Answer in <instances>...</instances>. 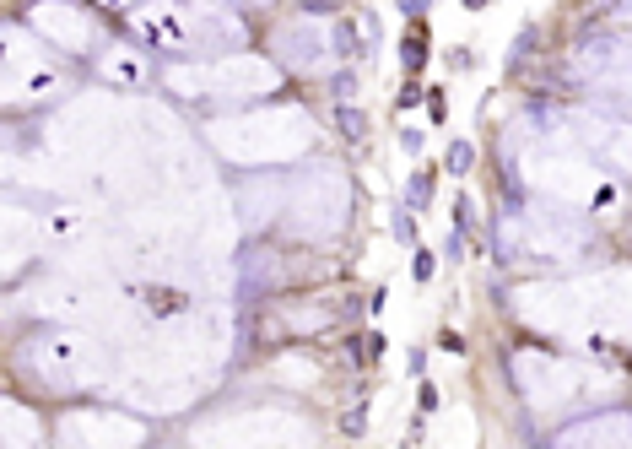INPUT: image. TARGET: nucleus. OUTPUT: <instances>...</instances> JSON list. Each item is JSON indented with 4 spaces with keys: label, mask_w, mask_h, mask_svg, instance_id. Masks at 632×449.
<instances>
[{
    "label": "nucleus",
    "mask_w": 632,
    "mask_h": 449,
    "mask_svg": "<svg viewBox=\"0 0 632 449\" xmlns=\"http://www.w3.org/2000/svg\"><path fill=\"white\" fill-rule=\"evenodd\" d=\"M362 352H368V358H373V363H379V358H384V352H389L384 330H373V336H368V341H362Z\"/></svg>",
    "instance_id": "nucleus-31"
},
{
    "label": "nucleus",
    "mask_w": 632,
    "mask_h": 449,
    "mask_svg": "<svg viewBox=\"0 0 632 449\" xmlns=\"http://www.w3.org/2000/svg\"><path fill=\"white\" fill-rule=\"evenodd\" d=\"M17 374L44 395H76L109 379V352L76 325H44L17 347Z\"/></svg>",
    "instance_id": "nucleus-3"
},
{
    "label": "nucleus",
    "mask_w": 632,
    "mask_h": 449,
    "mask_svg": "<svg viewBox=\"0 0 632 449\" xmlns=\"http://www.w3.org/2000/svg\"><path fill=\"white\" fill-rule=\"evenodd\" d=\"M400 65L416 76L427 65V22H411V33H406V44H400Z\"/></svg>",
    "instance_id": "nucleus-23"
},
{
    "label": "nucleus",
    "mask_w": 632,
    "mask_h": 449,
    "mask_svg": "<svg viewBox=\"0 0 632 449\" xmlns=\"http://www.w3.org/2000/svg\"><path fill=\"white\" fill-rule=\"evenodd\" d=\"M433 184H438V168H416V174L406 179V211L433 206Z\"/></svg>",
    "instance_id": "nucleus-21"
},
{
    "label": "nucleus",
    "mask_w": 632,
    "mask_h": 449,
    "mask_svg": "<svg viewBox=\"0 0 632 449\" xmlns=\"http://www.w3.org/2000/svg\"><path fill=\"white\" fill-rule=\"evenodd\" d=\"M514 385L530 412H568L578 395L600 385V374L589 363L573 358H546V352H519L514 358Z\"/></svg>",
    "instance_id": "nucleus-6"
},
{
    "label": "nucleus",
    "mask_w": 632,
    "mask_h": 449,
    "mask_svg": "<svg viewBox=\"0 0 632 449\" xmlns=\"http://www.w3.org/2000/svg\"><path fill=\"white\" fill-rule=\"evenodd\" d=\"M330 98L335 103H352L357 98V65H341V71L330 76Z\"/></svg>",
    "instance_id": "nucleus-26"
},
{
    "label": "nucleus",
    "mask_w": 632,
    "mask_h": 449,
    "mask_svg": "<svg viewBox=\"0 0 632 449\" xmlns=\"http://www.w3.org/2000/svg\"><path fill=\"white\" fill-rule=\"evenodd\" d=\"M362 422H368V412L357 406V412H346V422H341V428H346V433H362Z\"/></svg>",
    "instance_id": "nucleus-35"
},
{
    "label": "nucleus",
    "mask_w": 632,
    "mask_h": 449,
    "mask_svg": "<svg viewBox=\"0 0 632 449\" xmlns=\"http://www.w3.org/2000/svg\"><path fill=\"white\" fill-rule=\"evenodd\" d=\"M422 147H427V136H422L416 125H406V130H400V152H406V157H422Z\"/></svg>",
    "instance_id": "nucleus-29"
},
{
    "label": "nucleus",
    "mask_w": 632,
    "mask_h": 449,
    "mask_svg": "<svg viewBox=\"0 0 632 449\" xmlns=\"http://www.w3.org/2000/svg\"><path fill=\"white\" fill-rule=\"evenodd\" d=\"M335 130H341V136L362 152V141H368V114H362L357 103H335Z\"/></svg>",
    "instance_id": "nucleus-20"
},
{
    "label": "nucleus",
    "mask_w": 632,
    "mask_h": 449,
    "mask_svg": "<svg viewBox=\"0 0 632 449\" xmlns=\"http://www.w3.org/2000/svg\"><path fill=\"white\" fill-rule=\"evenodd\" d=\"M141 28L152 38V49H163L173 60L227 55L249 38L233 6H222V0H157V6L141 11Z\"/></svg>",
    "instance_id": "nucleus-4"
},
{
    "label": "nucleus",
    "mask_w": 632,
    "mask_h": 449,
    "mask_svg": "<svg viewBox=\"0 0 632 449\" xmlns=\"http://www.w3.org/2000/svg\"><path fill=\"white\" fill-rule=\"evenodd\" d=\"M530 179L562 206H605L611 201V190L600 184L595 157H589V163H573V147H551V141H546V157L530 163Z\"/></svg>",
    "instance_id": "nucleus-9"
},
{
    "label": "nucleus",
    "mask_w": 632,
    "mask_h": 449,
    "mask_svg": "<svg viewBox=\"0 0 632 449\" xmlns=\"http://www.w3.org/2000/svg\"><path fill=\"white\" fill-rule=\"evenodd\" d=\"M222 6H233V11H249V6H271V0H222Z\"/></svg>",
    "instance_id": "nucleus-38"
},
{
    "label": "nucleus",
    "mask_w": 632,
    "mask_h": 449,
    "mask_svg": "<svg viewBox=\"0 0 632 449\" xmlns=\"http://www.w3.org/2000/svg\"><path fill=\"white\" fill-rule=\"evenodd\" d=\"M557 449H627L632 444V417L627 406H605L600 417H578L562 433H551Z\"/></svg>",
    "instance_id": "nucleus-15"
},
{
    "label": "nucleus",
    "mask_w": 632,
    "mask_h": 449,
    "mask_svg": "<svg viewBox=\"0 0 632 449\" xmlns=\"http://www.w3.org/2000/svg\"><path fill=\"white\" fill-rule=\"evenodd\" d=\"M103 76L119 87H141L146 76H152V60L136 55V49H114V55H103Z\"/></svg>",
    "instance_id": "nucleus-18"
},
{
    "label": "nucleus",
    "mask_w": 632,
    "mask_h": 449,
    "mask_svg": "<svg viewBox=\"0 0 632 449\" xmlns=\"http://www.w3.org/2000/svg\"><path fill=\"white\" fill-rule=\"evenodd\" d=\"M454 222H460L465 239H470V233H481V217H476V201H470V195H460V201H454Z\"/></svg>",
    "instance_id": "nucleus-27"
},
{
    "label": "nucleus",
    "mask_w": 632,
    "mask_h": 449,
    "mask_svg": "<svg viewBox=\"0 0 632 449\" xmlns=\"http://www.w3.org/2000/svg\"><path fill=\"white\" fill-rule=\"evenodd\" d=\"M530 44H535V28H524V33L514 38V60H508V65H519V55H530Z\"/></svg>",
    "instance_id": "nucleus-34"
},
{
    "label": "nucleus",
    "mask_w": 632,
    "mask_h": 449,
    "mask_svg": "<svg viewBox=\"0 0 632 449\" xmlns=\"http://www.w3.org/2000/svg\"><path fill=\"white\" fill-rule=\"evenodd\" d=\"M449 65H454V71H470V65H476V49H449Z\"/></svg>",
    "instance_id": "nucleus-32"
},
{
    "label": "nucleus",
    "mask_w": 632,
    "mask_h": 449,
    "mask_svg": "<svg viewBox=\"0 0 632 449\" xmlns=\"http://www.w3.org/2000/svg\"><path fill=\"white\" fill-rule=\"evenodd\" d=\"M460 6H465V11H487L492 0H460Z\"/></svg>",
    "instance_id": "nucleus-39"
},
{
    "label": "nucleus",
    "mask_w": 632,
    "mask_h": 449,
    "mask_svg": "<svg viewBox=\"0 0 632 449\" xmlns=\"http://www.w3.org/2000/svg\"><path fill=\"white\" fill-rule=\"evenodd\" d=\"M433 271H438V255H433V249H416L411 244V282L427 287V282H433Z\"/></svg>",
    "instance_id": "nucleus-25"
},
{
    "label": "nucleus",
    "mask_w": 632,
    "mask_h": 449,
    "mask_svg": "<svg viewBox=\"0 0 632 449\" xmlns=\"http://www.w3.org/2000/svg\"><path fill=\"white\" fill-rule=\"evenodd\" d=\"M330 49H335V65H362V38H357V22L352 17H335L330 22Z\"/></svg>",
    "instance_id": "nucleus-19"
},
{
    "label": "nucleus",
    "mask_w": 632,
    "mask_h": 449,
    "mask_svg": "<svg viewBox=\"0 0 632 449\" xmlns=\"http://www.w3.org/2000/svg\"><path fill=\"white\" fill-rule=\"evenodd\" d=\"M206 141L238 168H276L314 152L319 130L303 103H276V109H254L249 103V109H233V114H211Z\"/></svg>",
    "instance_id": "nucleus-1"
},
{
    "label": "nucleus",
    "mask_w": 632,
    "mask_h": 449,
    "mask_svg": "<svg viewBox=\"0 0 632 449\" xmlns=\"http://www.w3.org/2000/svg\"><path fill=\"white\" fill-rule=\"evenodd\" d=\"M438 341H443V352H465V341H460V330H443V336H438Z\"/></svg>",
    "instance_id": "nucleus-36"
},
{
    "label": "nucleus",
    "mask_w": 632,
    "mask_h": 449,
    "mask_svg": "<svg viewBox=\"0 0 632 449\" xmlns=\"http://www.w3.org/2000/svg\"><path fill=\"white\" fill-rule=\"evenodd\" d=\"M28 33H38L60 55H82V60L98 55V44H103L98 17L87 6H76V0H38L28 11Z\"/></svg>",
    "instance_id": "nucleus-11"
},
{
    "label": "nucleus",
    "mask_w": 632,
    "mask_h": 449,
    "mask_svg": "<svg viewBox=\"0 0 632 449\" xmlns=\"http://www.w3.org/2000/svg\"><path fill=\"white\" fill-rule=\"evenodd\" d=\"M281 195H287V179L276 168H249V179H238L233 201H238V222L244 233H265L281 211Z\"/></svg>",
    "instance_id": "nucleus-14"
},
{
    "label": "nucleus",
    "mask_w": 632,
    "mask_h": 449,
    "mask_svg": "<svg viewBox=\"0 0 632 449\" xmlns=\"http://www.w3.org/2000/svg\"><path fill=\"white\" fill-rule=\"evenodd\" d=\"M271 60L281 65V71H292V76H319L325 65L335 60V49H330V22H319V17H292V22H281V28L271 33Z\"/></svg>",
    "instance_id": "nucleus-13"
},
{
    "label": "nucleus",
    "mask_w": 632,
    "mask_h": 449,
    "mask_svg": "<svg viewBox=\"0 0 632 449\" xmlns=\"http://www.w3.org/2000/svg\"><path fill=\"white\" fill-rule=\"evenodd\" d=\"M443 168H449V174H470V168H476V141H449V152H443Z\"/></svg>",
    "instance_id": "nucleus-24"
},
{
    "label": "nucleus",
    "mask_w": 632,
    "mask_h": 449,
    "mask_svg": "<svg viewBox=\"0 0 632 449\" xmlns=\"http://www.w3.org/2000/svg\"><path fill=\"white\" fill-rule=\"evenodd\" d=\"M38 439H44V422H38L33 406L0 395V449H33Z\"/></svg>",
    "instance_id": "nucleus-17"
},
{
    "label": "nucleus",
    "mask_w": 632,
    "mask_h": 449,
    "mask_svg": "<svg viewBox=\"0 0 632 449\" xmlns=\"http://www.w3.org/2000/svg\"><path fill=\"white\" fill-rule=\"evenodd\" d=\"M395 239H400V244H416V211L395 206Z\"/></svg>",
    "instance_id": "nucleus-28"
},
{
    "label": "nucleus",
    "mask_w": 632,
    "mask_h": 449,
    "mask_svg": "<svg viewBox=\"0 0 632 449\" xmlns=\"http://www.w3.org/2000/svg\"><path fill=\"white\" fill-rule=\"evenodd\" d=\"M60 87V71L28 33L0 22V109H28Z\"/></svg>",
    "instance_id": "nucleus-7"
},
{
    "label": "nucleus",
    "mask_w": 632,
    "mask_h": 449,
    "mask_svg": "<svg viewBox=\"0 0 632 449\" xmlns=\"http://www.w3.org/2000/svg\"><path fill=\"white\" fill-rule=\"evenodd\" d=\"M325 320H335V314H330V309H319V303H298V309H287V330H292V336L325 330Z\"/></svg>",
    "instance_id": "nucleus-22"
},
{
    "label": "nucleus",
    "mask_w": 632,
    "mask_h": 449,
    "mask_svg": "<svg viewBox=\"0 0 632 449\" xmlns=\"http://www.w3.org/2000/svg\"><path fill=\"white\" fill-rule=\"evenodd\" d=\"M146 422L141 417H125V412H109V406H82V412H60L55 422V439L65 449H119V444H146Z\"/></svg>",
    "instance_id": "nucleus-10"
},
{
    "label": "nucleus",
    "mask_w": 632,
    "mask_h": 449,
    "mask_svg": "<svg viewBox=\"0 0 632 449\" xmlns=\"http://www.w3.org/2000/svg\"><path fill=\"white\" fill-rule=\"evenodd\" d=\"M568 76L584 82V87H595V92L611 87V103L622 109L627 103V44H622V33L600 38L595 28H589L584 38H578L573 60H568Z\"/></svg>",
    "instance_id": "nucleus-12"
},
{
    "label": "nucleus",
    "mask_w": 632,
    "mask_h": 449,
    "mask_svg": "<svg viewBox=\"0 0 632 449\" xmlns=\"http://www.w3.org/2000/svg\"><path fill=\"white\" fill-rule=\"evenodd\" d=\"M281 65L271 60H254V55H206V60H179L163 71V87L173 92L179 103L190 109H206V114H233V109H249L254 98H271L281 92Z\"/></svg>",
    "instance_id": "nucleus-2"
},
{
    "label": "nucleus",
    "mask_w": 632,
    "mask_h": 449,
    "mask_svg": "<svg viewBox=\"0 0 632 449\" xmlns=\"http://www.w3.org/2000/svg\"><path fill=\"white\" fill-rule=\"evenodd\" d=\"M103 6H109V11H141L146 0H103Z\"/></svg>",
    "instance_id": "nucleus-37"
},
{
    "label": "nucleus",
    "mask_w": 632,
    "mask_h": 449,
    "mask_svg": "<svg viewBox=\"0 0 632 449\" xmlns=\"http://www.w3.org/2000/svg\"><path fill=\"white\" fill-rule=\"evenodd\" d=\"M416 406H422V412H438V385H433V379H422V390H416Z\"/></svg>",
    "instance_id": "nucleus-30"
},
{
    "label": "nucleus",
    "mask_w": 632,
    "mask_h": 449,
    "mask_svg": "<svg viewBox=\"0 0 632 449\" xmlns=\"http://www.w3.org/2000/svg\"><path fill=\"white\" fill-rule=\"evenodd\" d=\"M281 276H287V255H281L271 239L249 233L244 255H238V298L260 303L265 293H276V287H281Z\"/></svg>",
    "instance_id": "nucleus-16"
},
{
    "label": "nucleus",
    "mask_w": 632,
    "mask_h": 449,
    "mask_svg": "<svg viewBox=\"0 0 632 449\" xmlns=\"http://www.w3.org/2000/svg\"><path fill=\"white\" fill-rule=\"evenodd\" d=\"M276 222L287 228L292 244H335L352 222V179L335 163H303L287 179Z\"/></svg>",
    "instance_id": "nucleus-5"
},
{
    "label": "nucleus",
    "mask_w": 632,
    "mask_h": 449,
    "mask_svg": "<svg viewBox=\"0 0 632 449\" xmlns=\"http://www.w3.org/2000/svg\"><path fill=\"white\" fill-rule=\"evenodd\" d=\"M195 444L206 439H227V444H314L319 428L308 417H298L292 406H254V412H227L222 422H200L190 428Z\"/></svg>",
    "instance_id": "nucleus-8"
},
{
    "label": "nucleus",
    "mask_w": 632,
    "mask_h": 449,
    "mask_svg": "<svg viewBox=\"0 0 632 449\" xmlns=\"http://www.w3.org/2000/svg\"><path fill=\"white\" fill-rule=\"evenodd\" d=\"M400 11H406V17H411V22H422V17H427V11H433V0H400Z\"/></svg>",
    "instance_id": "nucleus-33"
}]
</instances>
